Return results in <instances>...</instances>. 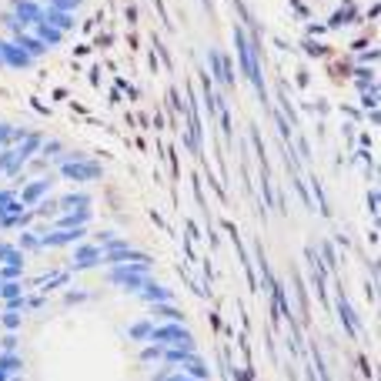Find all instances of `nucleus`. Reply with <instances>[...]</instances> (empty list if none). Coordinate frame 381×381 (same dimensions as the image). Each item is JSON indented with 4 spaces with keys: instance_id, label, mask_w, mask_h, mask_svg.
Returning <instances> with one entry per match:
<instances>
[{
    "instance_id": "f257e3e1",
    "label": "nucleus",
    "mask_w": 381,
    "mask_h": 381,
    "mask_svg": "<svg viewBox=\"0 0 381 381\" xmlns=\"http://www.w3.org/2000/svg\"><path fill=\"white\" fill-rule=\"evenodd\" d=\"M107 281L117 287H127V291H141V287L151 281V258L148 261H131V265H117L107 267Z\"/></svg>"
},
{
    "instance_id": "f03ea898",
    "label": "nucleus",
    "mask_w": 381,
    "mask_h": 381,
    "mask_svg": "<svg viewBox=\"0 0 381 381\" xmlns=\"http://www.w3.org/2000/svg\"><path fill=\"white\" fill-rule=\"evenodd\" d=\"M148 344H157V348H190V351H197V344H194V335H190L184 324H154L151 331V342Z\"/></svg>"
},
{
    "instance_id": "7ed1b4c3",
    "label": "nucleus",
    "mask_w": 381,
    "mask_h": 381,
    "mask_svg": "<svg viewBox=\"0 0 381 381\" xmlns=\"http://www.w3.org/2000/svg\"><path fill=\"white\" fill-rule=\"evenodd\" d=\"M60 177H67V181H77V184H84V181H100L104 177V168L97 164V161H64L57 164Z\"/></svg>"
},
{
    "instance_id": "20e7f679",
    "label": "nucleus",
    "mask_w": 381,
    "mask_h": 381,
    "mask_svg": "<svg viewBox=\"0 0 381 381\" xmlns=\"http://www.w3.org/2000/svg\"><path fill=\"white\" fill-rule=\"evenodd\" d=\"M51 184H54V177L47 174V177H40V181H27L24 184V190H20V204L24 208H34V204H40L44 197H47V190H51Z\"/></svg>"
},
{
    "instance_id": "39448f33",
    "label": "nucleus",
    "mask_w": 381,
    "mask_h": 381,
    "mask_svg": "<svg viewBox=\"0 0 381 381\" xmlns=\"http://www.w3.org/2000/svg\"><path fill=\"white\" fill-rule=\"evenodd\" d=\"M100 265V245H77L74 248V265H71V271H91V267Z\"/></svg>"
},
{
    "instance_id": "423d86ee",
    "label": "nucleus",
    "mask_w": 381,
    "mask_h": 381,
    "mask_svg": "<svg viewBox=\"0 0 381 381\" xmlns=\"http://www.w3.org/2000/svg\"><path fill=\"white\" fill-rule=\"evenodd\" d=\"M148 318L151 321H171V324H184V311L174 305V301H157V305H148Z\"/></svg>"
},
{
    "instance_id": "0eeeda50",
    "label": "nucleus",
    "mask_w": 381,
    "mask_h": 381,
    "mask_svg": "<svg viewBox=\"0 0 381 381\" xmlns=\"http://www.w3.org/2000/svg\"><path fill=\"white\" fill-rule=\"evenodd\" d=\"M137 298L144 301V305H157V301H174V291L171 287H164V285H157V281H148V285L137 291Z\"/></svg>"
},
{
    "instance_id": "6e6552de",
    "label": "nucleus",
    "mask_w": 381,
    "mask_h": 381,
    "mask_svg": "<svg viewBox=\"0 0 381 381\" xmlns=\"http://www.w3.org/2000/svg\"><path fill=\"white\" fill-rule=\"evenodd\" d=\"M177 371H184L188 378H197V381H208L211 378V368H208V362H204L201 355H190V358L181 364Z\"/></svg>"
},
{
    "instance_id": "1a4fd4ad",
    "label": "nucleus",
    "mask_w": 381,
    "mask_h": 381,
    "mask_svg": "<svg viewBox=\"0 0 381 381\" xmlns=\"http://www.w3.org/2000/svg\"><path fill=\"white\" fill-rule=\"evenodd\" d=\"M190 355H197V351H190V348H161V362L171 364V368H181Z\"/></svg>"
},
{
    "instance_id": "9d476101",
    "label": "nucleus",
    "mask_w": 381,
    "mask_h": 381,
    "mask_svg": "<svg viewBox=\"0 0 381 381\" xmlns=\"http://www.w3.org/2000/svg\"><path fill=\"white\" fill-rule=\"evenodd\" d=\"M151 331H154V321H151V318H141V321H134L131 328H127L131 342H137V344H148V342H151Z\"/></svg>"
},
{
    "instance_id": "9b49d317",
    "label": "nucleus",
    "mask_w": 381,
    "mask_h": 381,
    "mask_svg": "<svg viewBox=\"0 0 381 381\" xmlns=\"http://www.w3.org/2000/svg\"><path fill=\"white\" fill-rule=\"evenodd\" d=\"M0 371L10 378V375H24V358H20L17 351L14 355H0Z\"/></svg>"
},
{
    "instance_id": "f8f14e48",
    "label": "nucleus",
    "mask_w": 381,
    "mask_h": 381,
    "mask_svg": "<svg viewBox=\"0 0 381 381\" xmlns=\"http://www.w3.org/2000/svg\"><path fill=\"white\" fill-rule=\"evenodd\" d=\"M24 281H0V301H7V298H20L24 294Z\"/></svg>"
},
{
    "instance_id": "ddd939ff",
    "label": "nucleus",
    "mask_w": 381,
    "mask_h": 381,
    "mask_svg": "<svg viewBox=\"0 0 381 381\" xmlns=\"http://www.w3.org/2000/svg\"><path fill=\"white\" fill-rule=\"evenodd\" d=\"M17 248H20V251H44V245H40V234H37V231H27V234H20Z\"/></svg>"
},
{
    "instance_id": "4468645a",
    "label": "nucleus",
    "mask_w": 381,
    "mask_h": 381,
    "mask_svg": "<svg viewBox=\"0 0 381 381\" xmlns=\"http://www.w3.org/2000/svg\"><path fill=\"white\" fill-rule=\"evenodd\" d=\"M17 348H20L17 331H3V335H0V355H14Z\"/></svg>"
},
{
    "instance_id": "2eb2a0df",
    "label": "nucleus",
    "mask_w": 381,
    "mask_h": 381,
    "mask_svg": "<svg viewBox=\"0 0 381 381\" xmlns=\"http://www.w3.org/2000/svg\"><path fill=\"white\" fill-rule=\"evenodd\" d=\"M20 321H24V314H20V311H3V314H0V324H3V331H17Z\"/></svg>"
},
{
    "instance_id": "dca6fc26",
    "label": "nucleus",
    "mask_w": 381,
    "mask_h": 381,
    "mask_svg": "<svg viewBox=\"0 0 381 381\" xmlns=\"http://www.w3.org/2000/svg\"><path fill=\"white\" fill-rule=\"evenodd\" d=\"M338 311H342V318H344V328L355 335V328H358V321H355V314H351V308H348V301L344 298H338Z\"/></svg>"
},
{
    "instance_id": "f3484780",
    "label": "nucleus",
    "mask_w": 381,
    "mask_h": 381,
    "mask_svg": "<svg viewBox=\"0 0 381 381\" xmlns=\"http://www.w3.org/2000/svg\"><path fill=\"white\" fill-rule=\"evenodd\" d=\"M141 362H161V348L157 344H144L141 348Z\"/></svg>"
},
{
    "instance_id": "a211bd4d",
    "label": "nucleus",
    "mask_w": 381,
    "mask_h": 381,
    "mask_svg": "<svg viewBox=\"0 0 381 381\" xmlns=\"http://www.w3.org/2000/svg\"><path fill=\"white\" fill-rule=\"evenodd\" d=\"M80 301H87V291H67L64 294V305H80Z\"/></svg>"
},
{
    "instance_id": "6ab92c4d",
    "label": "nucleus",
    "mask_w": 381,
    "mask_h": 381,
    "mask_svg": "<svg viewBox=\"0 0 381 381\" xmlns=\"http://www.w3.org/2000/svg\"><path fill=\"white\" fill-rule=\"evenodd\" d=\"M24 308H27L24 294H20V298H7V301H3V311H24Z\"/></svg>"
},
{
    "instance_id": "aec40b11",
    "label": "nucleus",
    "mask_w": 381,
    "mask_h": 381,
    "mask_svg": "<svg viewBox=\"0 0 381 381\" xmlns=\"http://www.w3.org/2000/svg\"><path fill=\"white\" fill-rule=\"evenodd\" d=\"M24 301H27V308H34V311H37V308H44V298H40V294H34V298H24Z\"/></svg>"
},
{
    "instance_id": "412c9836",
    "label": "nucleus",
    "mask_w": 381,
    "mask_h": 381,
    "mask_svg": "<svg viewBox=\"0 0 381 381\" xmlns=\"http://www.w3.org/2000/svg\"><path fill=\"white\" fill-rule=\"evenodd\" d=\"M238 381H254V375L251 371H238Z\"/></svg>"
},
{
    "instance_id": "4be33fe9",
    "label": "nucleus",
    "mask_w": 381,
    "mask_h": 381,
    "mask_svg": "<svg viewBox=\"0 0 381 381\" xmlns=\"http://www.w3.org/2000/svg\"><path fill=\"white\" fill-rule=\"evenodd\" d=\"M7 381H24V375H10V378H7Z\"/></svg>"
},
{
    "instance_id": "5701e85b",
    "label": "nucleus",
    "mask_w": 381,
    "mask_h": 381,
    "mask_svg": "<svg viewBox=\"0 0 381 381\" xmlns=\"http://www.w3.org/2000/svg\"><path fill=\"white\" fill-rule=\"evenodd\" d=\"M0 381H7V375H3V371H0Z\"/></svg>"
}]
</instances>
